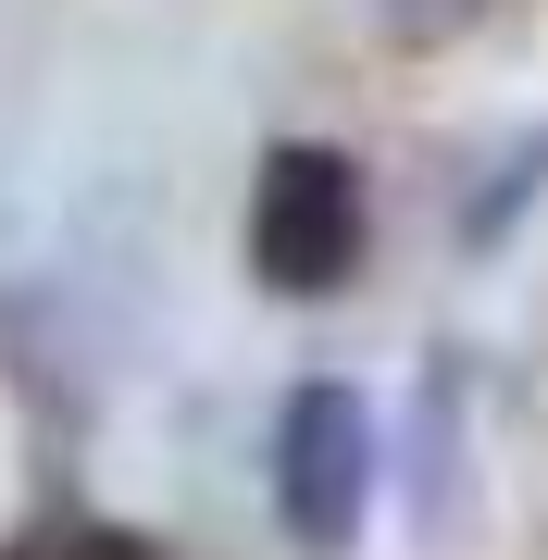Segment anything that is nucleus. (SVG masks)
I'll use <instances>...</instances> for the list:
<instances>
[{"instance_id":"1","label":"nucleus","mask_w":548,"mask_h":560,"mask_svg":"<svg viewBox=\"0 0 548 560\" xmlns=\"http://www.w3.org/2000/svg\"><path fill=\"white\" fill-rule=\"evenodd\" d=\"M237 249H249V287H275V300H337L374 261V175L337 138H275L249 162Z\"/></svg>"},{"instance_id":"6","label":"nucleus","mask_w":548,"mask_h":560,"mask_svg":"<svg viewBox=\"0 0 548 560\" xmlns=\"http://www.w3.org/2000/svg\"><path fill=\"white\" fill-rule=\"evenodd\" d=\"M374 13H386V38H399V50H448V38L487 25V0H374Z\"/></svg>"},{"instance_id":"4","label":"nucleus","mask_w":548,"mask_h":560,"mask_svg":"<svg viewBox=\"0 0 548 560\" xmlns=\"http://www.w3.org/2000/svg\"><path fill=\"white\" fill-rule=\"evenodd\" d=\"M0 560H163V548H150L138 523H113V511H38Z\"/></svg>"},{"instance_id":"3","label":"nucleus","mask_w":548,"mask_h":560,"mask_svg":"<svg viewBox=\"0 0 548 560\" xmlns=\"http://www.w3.org/2000/svg\"><path fill=\"white\" fill-rule=\"evenodd\" d=\"M411 523H424V548L474 536V361L462 349H436L424 399H411Z\"/></svg>"},{"instance_id":"2","label":"nucleus","mask_w":548,"mask_h":560,"mask_svg":"<svg viewBox=\"0 0 548 560\" xmlns=\"http://www.w3.org/2000/svg\"><path fill=\"white\" fill-rule=\"evenodd\" d=\"M263 474H275V523L300 560H349L374 536V486H386V423L349 374H300L275 399V436H263Z\"/></svg>"},{"instance_id":"5","label":"nucleus","mask_w":548,"mask_h":560,"mask_svg":"<svg viewBox=\"0 0 548 560\" xmlns=\"http://www.w3.org/2000/svg\"><path fill=\"white\" fill-rule=\"evenodd\" d=\"M536 187H548V138H524V150H511L499 175H487V187H474V200H462V249L487 261V249L511 237V224H524V200H536Z\"/></svg>"}]
</instances>
